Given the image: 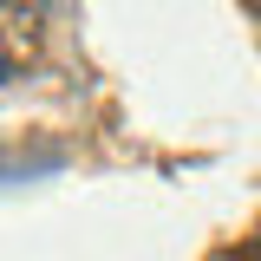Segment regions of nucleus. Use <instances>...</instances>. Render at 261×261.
<instances>
[{"mask_svg": "<svg viewBox=\"0 0 261 261\" xmlns=\"http://www.w3.org/2000/svg\"><path fill=\"white\" fill-rule=\"evenodd\" d=\"M248 7H261V0H248Z\"/></svg>", "mask_w": 261, "mask_h": 261, "instance_id": "nucleus-1", "label": "nucleus"}]
</instances>
